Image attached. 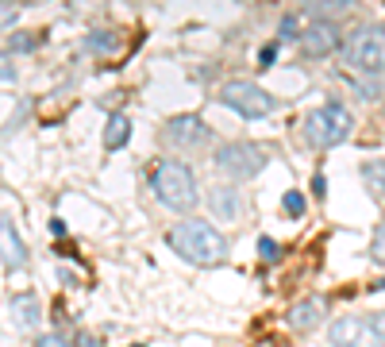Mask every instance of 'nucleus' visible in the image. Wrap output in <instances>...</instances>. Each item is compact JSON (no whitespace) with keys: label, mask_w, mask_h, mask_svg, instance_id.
I'll return each mask as SVG.
<instances>
[{"label":"nucleus","mask_w":385,"mask_h":347,"mask_svg":"<svg viewBox=\"0 0 385 347\" xmlns=\"http://www.w3.org/2000/svg\"><path fill=\"white\" fill-rule=\"evenodd\" d=\"M166 243L193 267H216L227 255V239L208 220H182V224H174L166 231Z\"/></svg>","instance_id":"f257e3e1"},{"label":"nucleus","mask_w":385,"mask_h":347,"mask_svg":"<svg viewBox=\"0 0 385 347\" xmlns=\"http://www.w3.org/2000/svg\"><path fill=\"white\" fill-rule=\"evenodd\" d=\"M151 189L170 212H189V209H196V201H201L193 170L185 166V162H177V159L151 162Z\"/></svg>","instance_id":"f03ea898"},{"label":"nucleus","mask_w":385,"mask_h":347,"mask_svg":"<svg viewBox=\"0 0 385 347\" xmlns=\"http://www.w3.org/2000/svg\"><path fill=\"white\" fill-rule=\"evenodd\" d=\"M343 62L355 66V70H366V73L385 70V28L362 23L358 31H351L347 43H343Z\"/></svg>","instance_id":"7ed1b4c3"},{"label":"nucleus","mask_w":385,"mask_h":347,"mask_svg":"<svg viewBox=\"0 0 385 347\" xmlns=\"http://www.w3.org/2000/svg\"><path fill=\"white\" fill-rule=\"evenodd\" d=\"M351 112L339 109V104H324V109L308 112L305 120V139L308 147H316V151H327V147H339L343 139L351 135Z\"/></svg>","instance_id":"20e7f679"},{"label":"nucleus","mask_w":385,"mask_h":347,"mask_svg":"<svg viewBox=\"0 0 385 347\" xmlns=\"http://www.w3.org/2000/svg\"><path fill=\"white\" fill-rule=\"evenodd\" d=\"M220 101L232 112H239L243 120H262V116H270L277 104L266 89L255 85V81H227V85L220 89Z\"/></svg>","instance_id":"39448f33"},{"label":"nucleus","mask_w":385,"mask_h":347,"mask_svg":"<svg viewBox=\"0 0 385 347\" xmlns=\"http://www.w3.org/2000/svg\"><path fill=\"white\" fill-rule=\"evenodd\" d=\"M216 166L232 178H255L266 170V151L255 143H224L216 151Z\"/></svg>","instance_id":"423d86ee"},{"label":"nucleus","mask_w":385,"mask_h":347,"mask_svg":"<svg viewBox=\"0 0 385 347\" xmlns=\"http://www.w3.org/2000/svg\"><path fill=\"white\" fill-rule=\"evenodd\" d=\"M327 343L332 347H385L378 328L362 317H343L327 328Z\"/></svg>","instance_id":"0eeeda50"},{"label":"nucleus","mask_w":385,"mask_h":347,"mask_svg":"<svg viewBox=\"0 0 385 347\" xmlns=\"http://www.w3.org/2000/svg\"><path fill=\"white\" fill-rule=\"evenodd\" d=\"M166 143L170 147H204V143H212V131L201 116L185 112V116H174L166 123Z\"/></svg>","instance_id":"6e6552de"},{"label":"nucleus","mask_w":385,"mask_h":347,"mask_svg":"<svg viewBox=\"0 0 385 347\" xmlns=\"http://www.w3.org/2000/svg\"><path fill=\"white\" fill-rule=\"evenodd\" d=\"M332 51H339V31H335L327 20L308 23V28L301 31V54L305 58H327Z\"/></svg>","instance_id":"1a4fd4ad"},{"label":"nucleus","mask_w":385,"mask_h":347,"mask_svg":"<svg viewBox=\"0 0 385 347\" xmlns=\"http://www.w3.org/2000/svg\"><path fill=\"white\" fill-rule=\"evenodd\" d=\"M0 267H8V270L27 267V243H23V236H15L8 217H0Z\"/></svg>","instance_id":"9d476101"},{"label":"nucleus","mask_w":385,"mask_h":347,"mask_svg":"<svg viewBox=\"0 0 385 347\" xmlns=\"http://www.w3.org/2000/svg\"><path fill=\"white\" fill-rule=\"evenodd\" d=\"M239 205H243L239 189H232V185H212L208 209H212V217H216V220H239Z\"/></svg>","instance_id":"9b49d317"},{"label":"nucleus","mask_w":385,"mask_h":347,"mask_svg":"<svg viewBox=\"0 0 385 347\" xmlns=\"http://www.w3.org/2000/svg\"><path fill=\"white\" fill-rule=\"evenodd\" d=\"M324 312H327L324 297H305L301 305H293V309H289V324L301 328V332H308V328H316L324 320Z\"/></svg>","instance_id":"f8f14e48"},{"label":"nucleus","mask_w":385,"mask_h":347,"mask_svg":"<svg viewBox=\"0 0 385 347\" xmlns=\"http://www.w3.org/2000/svg\"><path fill=\"white\" fill-rule=\"evenodd\" d=\"M12 320L23 328V332L39 328V320H43V305H39V297L35 293H15L12 297Z\"/></svg>","instance_id":"ddd939ff"},{"label":"nucleus","mask_w":385,"mask_h":347,"mask_svg":"<svg viewBox=\"0 0 385 347\" xmlns=\"http://www.w3.org/2000/svg\"><path fill=\"white\" fill-rule=\"evenodd\" d=\"M127 135H131L127 112H112L108 116V128H104V147H108V151H120V147L127 143Z\"/></svg>","instance_id":"4468645a"},{"label":"nucleus","mask_w":385,"mask_h":347,"mask_svg":"<svg viewBox=\"0 0 385 347\" xmlns=\"http://www.w3.org/2000/svg\"><path fill=\"white\" fill-rule=\"evenodd\" d=\"M85 51L96 54V58H108L120 51V35L116 31H89L85 35Z\"/></svg>","instance_id":"2eb2a0df"},{"label":"nucleus","mask_w":385,"mask_h":347,"mask_svg":"<svg viewBox=\"0 0 385 347\" xmlns=\"http://www.w3.org/2000/svg\"><path fill=\"white\" fill-rule=\"evenodd\" d=\"M308 16L316 20H335V16H347L351 12V0H301Z\"/></svg>","instance_id":"dca6fc26"},{"label":"nucleus","mask_w":385,"mask_h":347,"mask_svg":"<svg viewBox=\"0 0 385 347\" xmlns=\"http://www.w3.org/2000/svg\"><path fill=\"white\" fill-rule=\"evenodd\" d=\"M362 181L370 193H385V162H366L362 166Z\"/></svg>","instance_id":"f3484780"},{"label":"nucleus","mask_w":385,"mask_h":347,"mask_svg":"<svg viewBox=\"0 0 385 347\" xmlns=\"http://www.w3.org/2000/svg\"><path fill=\"white\" fill-rule=\"evenodd\" d=\"M282 209H285V217H301V212H305V197H301L297 189H289V193L282 197Z\"/></svg>","instance_id":"a211bd4d"},{"label":"nucleus","mask_w":385,"mask_h":347,"mask_svg":"<svg viewBox=\"0 0 385 347\" xmlns=\"http://www.w3.org/2000/svg\"><path fill=\"white\" fill-rule=\"evenodd\" d=\"M370 259L378 262V267H385V224L370 236Z\"/></svg>","instance_id":"6ab92c4d"},{"label":"nucleus","mask_w":385,"mask_h":347,"mask_svg":"<svg viewBox=\"0 0 385 347\" xmlns=\"http://www.w3.org/2000/svg\"><path fill=\"white\" fill-rule=\"evenodd\" d=\"M258 255H262V262H274L282 251H277V243H274L270 236H262V239H258Z\"/></svg>","instance_id":"aec40b11"},{"label":"nucleus","mask_w":385,"mask_h":347,"mask_svg":"<svg viewBox=\"0 0 385 347\" xmlns=\"http://www.w3.org/2000/svg\"><path fill=\"white\" fill-rule=\"evenodd\" d=\"M35 47V35H27V31H15L12 43H8V51H31Z\"/></svg>","instance_id":"412c9836"},{"label":"nucleus","mask_w":385,"mask_h":347,"mask_svg":"<svg viewBox=\"0 0 385 347\" xmlns=\"http://www.w3.org/2000/svg\"><path fill=\"white\" fill-rule=\"evenodd\" d=\"M293 35H301V23H297V16H285L282 31H277V43H282V39H293Z\"/></svg>","instance_id":"4be33fe9"},{"label":"nucleus","mask_w":385,"mask_h":347,"mask_svg":"<svg viewBox=\"0 0 385 347\" xmlns=\"http://www.w3.org/2000/svg\"><path fill=\"white\" fill-rule=\"evenodd\" d=\"M35 347H70V343H65L62 332H43V336L35 340Z\"/></svg>","instance_id":"5701e85b"},{"label":"nucleus","mask_w":385,"mask_h":347,"mask_svg":"<svg viewBox=\"0 0 385 347\" xmlns=\"http://www.w3.org/2000/svg\"><path fill=\"white\" fill-rule=\"evenodd\" d=\"M277 47H282V43H266V47H262V54H258V66H262V70H266V66L277 58Z\"/></svg>","instance_id":"b1692460"},{"label":"nucleus","mask_w":385,"mask_h":347,"mask_svg":"<svg viewBox=\"0 0 385 347\" xmlns=\"http://www.w3.org/2000/svg\"><path fill=\"white\" fill-rule=\"evenodd\" d=\"M12 20H15V8L8 4V0H0V28H8Z\"/></svg>","instance_id":"393cba45"},{"label":"nucleus","mask_w":385,"mask_h":347,"mask_svg":"<svg viewBox=\"0 0 385 347\" xmlns=\"http://www.w3.org/2000/svg\"><path fill=\"white\" fill-rule=\"evenodd\" d=\"M355 93L362 97V101H374V97H378L381 89H378V85H355Z\"/></svg>","instance_id":"a878e982"},{"label":"nucleus","mask_w":385,"mask_h":347,"mask_svg":"<svg viewBox=\"0 0 385 347\" xmlns=\"http://www.w3.org/2000/svg\"><path fill=\"white\" fill-rule=\"evenodd\" d=\"M77 347H101V340H96V336H89V332H81L77 336Z\"/></svg>","instance_id":"bb28decb"},{"label":"nucleus","mask_w":385,"mask_h":347,"mask_svg":"<svg viewBox=\"0 0 385 347\" xmlns=\"http://www.w3.org/2000/svg\"><path fill=\"white\" fill-rule=\"evenodd\" d=\"M370 324L378 328V336H381V340H385V312H374V317H370Z\"/></svg>","instance_id":"cd10ccee"},{"label":"nucleus","mask_w":385,"mask_h":347,"mask_svg":"<svg viewBox=\"0 0 385 347\" xmlns=\"http://www.w3.org/2000/svg\"><path fill=\"white\" fill-rule=\"evenodd\" d=\"M8 4H39V0H8Z\"/></svg>","instance_id":"c85d7f7f"},{"label":"nucleus","mask_w":385,"mask_h":347,"mask_svg":"<svg viewBox=\"0 0 385 347\" xmlns=\"http://www.w3.org/2000/svg\"><path fill=\"white\" fill-rule=\"evenodd\" d=\"M135 347H143V343H135Z\"/></svg>","instance_id":"c756f323"},{"label":"nucleus","mask_w":385,"mask_h":347,"mask_svg":"<svg viewBox=\"0 0 385 347\" xmlns=\"http://www.w3.org/2000/svg\"><path fill=\"white\" fill-rule=\"evenodd\" d=\"M381 289H385V282H381Z\"/></svg>","instance_id":"7c9ffc66"}]
</instances>
